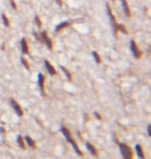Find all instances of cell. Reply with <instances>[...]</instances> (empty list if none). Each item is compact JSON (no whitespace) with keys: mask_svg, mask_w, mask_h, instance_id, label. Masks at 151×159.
<instances>
[{"mask_svg":"<svg viewBox=\"0 0 151 159\" xmlns=\"http://www.w3.org/2000/svg\"><path fill=\"white\" fill-rule=\"evenodd\" d=\"M118 146L120 149L121 155L124 159H132V153L129 147H127L125 144H122V143H118Z\"/></svg>","mask_w":151,"mask_h":159,"instance_id":"cell-1","label":"cell"},{"mask_svg":"<svg viewBox=\"0 0 151 159\" xmlns=\"http://www.w3.org/2000/svg\"><path fill=\"white\" fill-rule=\"evenodd\" d=\"M10 101H11V104H12V106L14 107L15 112L17 113V115H18V116H22V115H23V112H22V108L20 107L19 103L17 102L16 100H14V99H11Z\"/></svg>","mask_w":151,"mask_h":159,"instance_id":"cell-2","label":"cell"},{"mask_svg":"<svg viewBox=\"0 0 151 159\" xmlns=\"http://www.w3.org/2000/svg\"><path fill=\"white\" fill-rule=\"evenodd\" d=\"M130 49H131V51H132L133 55H135V57H137V58H140V57H141L142 53L140 52V50L138 49L136 43H135L133 40H131V43H130Z\"/></svg>","mask_w":151,"mask_h":159,"instance_id":"cell-3","label":"cell"},{"mask_svg":"<svg viewBox=\"0 0 151 159\" xmlns=\"http://www.w3.org/2000/svg\"><path fill=\"white\" fill-rule=\"evenodd\" d=\"M107 11H108V14H109V18H110V21L112 22L113 28H114V30H115V32H116V30H117V25H116V21H115V18H114V16H113V14H112V12H111V10H110V6H109V4H107Z\"/></svg>","mask_w":151,"mask_h":159,"instance_id":"cell-4","label":"cell"},{"mask_svg":"<svg viewBox=\"0 0 151 159\" xmlns=\"http://www.w3.org/2000/svg\"><path fill=\"white\" fill-rule=\"evenodd\" d=\"M136 153L140 159H145L144 151H143V149H142L141 145H136Z\"/></svg>","mask_w":151,"mask_h":159,"instance_id":"cell-5","label":"cell"},{"mask_svg":"<svg viewBox=\"0 0 151 159\" xmlns=\"http://www.w3.org/2000/svg\"><path fill=\"white\" fill-rule=\"evenodd\" d=\"M61 132L63 133V135L65 136V138H66V140L67 141H69V140H71V134H70V132L68 131V129L67 128H65V127H61Z\"/></svg>","mask_w":151,"mask_h":159,"instance_id":"cell-6","label":"cell"},{"mask_svg":"<svg viewBox=\"0 0 151 159\" xmlns=\"http://www.w3.org/2000/svg\"><path fill=\"white\" fill-rule=\"evenodd\" d=\"M121 4H122V7H123V11H124V14L126 15L127 17L130 16V11H129V7H128V4L125 0H121Z\"/></svg>","mask_w":151,"mask_h":159,"instance_id":"cell-7","label":"cell"},{"mask_svg":"<svg viewBox=\"0 0 151 159\" xmlns=\"http://www.w3.org/2000/svg\"><path fill=\"white\" fill-rule=\"evenodd\" d=\"M44 82H45V78L41 73L38 74V85H39V88H40V91L41 93L44 92Z\"/></svg>","mask_w":151,"mask_h":159,"instance_id":"cell-8","label":"cell"},{"mask_svg":"<svg viewBox=\"0 0 151 159\" xmlns=\"http://www.w3.org/2000/svg\"><path fill=\"white\" fill-rule=\"evenodd\" d=\"M41 36H43V38H44V41H46V44H47L49 50H52V43H51V39H50V38L47 36L46 33H41Z\"/></svg>","mask_w":151,"mask_h":159,"instance_id":"cell-9","label":"cell"},{"mask_svg":"<svg viewBox=\"0 0 151 159\" xmlns=\"http://www.w3.org/2000/svg\"><path fill=\"white\" fill-rule=\"evenodd\" d=\"M45 65H46V67H47V69H48V71H49L50 74H55V73H56L54 67H53L51 64H50L49 61H45Z\"/></svg>","mask_w":151,"mask_h":159,"instance_id":"cell-10","label":"cell"},{"mask_svg":"<svg viewBox=\"0 0 151 159\" xmlns=\"http://www.w3.org/2000/svg\"><path fill=\"white\" fill-rule=\"evenodd\" d=\"M86 147H87V149L89 150V152L91 153V155H93V156H97V152H96V149L92 146L91 144H89V143H87L86 144Z\"/></svg>","mask_w":151,"mask_h":159,"instance_id":"cell-11","label":"cell"},{"mask_svg":"<svg viewBox=\"0 0 151 159\" xmlns=\"http://www.w3.org/2000/svg\"><path fill=\"white\" fill-rule=\"evenodd\" d=\"M21 47H22V52H23V54H27V53H28V46H27L26 40H25L24 38H23L22 41H21Z\"/></svg>","mask_w":151,"mask_h":159,"instance_id":"cell-12","label":"cell"},{"mask_svg":"<svg viewBox=\"0 0 151 159\" xmlns=\"http://www.w3.org/2000/svg\"><path fill=\"white\" fill-rule=\"evenodd\" d=\"M25 140H26V143L28 144V146L30 147V148H32V149H35V143H34V140H33L30 136H26L25 137Z\"/></svg>","mask_w":151,"mask_h":159,"instance_id":"cell-13","label":"cell"},{"mask_svg":"<svg viewBox=\"0 0 151 159\" xmlns=\"http://www.w3.org/2000/svg\"><path fill=\"white\" fill-rule=\"evenodd\" d=\"M69 143L71 144V146H72V148L74 149V151H76V153H77V154H79L80 156H82V155H83V153L81 152V150L79 149V147H78V145H77V144H76V141H73V140L71 139V140H69Z\"/></svg>","mask_w":151,"mask_h":159,"instance_id":"cell-14","label":"cell"},{"mask_svg":"<svg viewBox=\"0 0 151 159\" xmlns=\"http://www.w3.org/2000/svg\"><path fill=\"white\" fill-rule=\"evenodd\" d=\"M69 25V23L68 22H63V23H61V24H59L58 26L56 27V31H59L60 29H63V28H65L66 26H68Z\"/></svg>","mask_w":151,"mask_h":159,"instance_id":"cell-15","label":"cell"},{"mask_svg":"<svg viewBox=\"0 0 151 159\" xmlns=\"http://www.w3.org/2000/svg\"><path fill=\"white\" fill-rule=\"evenodd\" d=\"M17 140H18L19 146H20L22 149H25V146H24V143H23V138H22V136H21V135H19V136H18Z\"/></svg>","mask_w":151,"mask_h":159,"instance_id":"cell-16","label":"cell"},{"mask_svg":"<svg viewBox=\"0 0 151 159\" xmlns=\"http://www.w3.org/2000/svg\"><path fill=\"white\" fill-rule=\"evenodd\" d=\"M2 20H3V23H4V25H5L6 27L10 26V22H8V19L6 18V16H5L4 14L2 15Z\"/></svg>","mask_w":151,"mask_h":159,"instance_id":"cell-17","label":"cell"},{"mask_svg":"<svg viewBox=\"0 0 151 159\" xmlns=\"http://www.w3.org/2000/svg\"><path fill=\"white\" fill-rule=\"evenodd\" d=\"M93 57L96 61V63H100V58H99V55L96 53V52H93Z\"/></svg>","mask_w":151,"mask_h":159,"instance_id":"cell-18","label":"cell"},{"mask_svg":"<svg viewBox=\"0 0 151 159\" xmlns=\"http://www.w3.org/2000/svg\"><path fill=\"white\" fill-rule=\"evenodd\" d=\"M117 29H120L123 33H127V30H126V28H125L123 25H119V26H117Z\"/></svg>","mask_w":151,"mask_h":159,"instance_id":"cell-19","label":"cell"},{"mask_svg":"<svg viewBox=\"0 0 151 159\" xmlns=\"http://www.w3.org/2000/svg\"><path fill=\"white\" fill-rule=\"evenodd\" d=\"M61 69H62V70L64 71V73H65V76H66V77H67V79H69V80H70V74H69V72H68L67 70H66V69H65L64 67H62Z\"/></svg>","mask_w":151,"mask_h":159,"instance_id":"cell-20","label":"cell"},{"mask_svg":"<svg viewBox=\"0 0 151 159\" xmlns=\"http://www.w3.org/2000/svg\"><path fill=\"white\" fill-rule=\"evenodd\" d=\"M21 60H22V62H23V64H24V66H25V67H26V68H28V69H29V65H28V63L26 62V60H25V59H24V58H22V59H21Z\"/></svg>","mask_w":151,"mask_h":159,"instance_id":"cell-21","label":"cell"},{"mask_svg":"<svg viewBox=\"0 0 151 159\" xmlns=\"http://www.w3.org/2000/svg\"><path fill=\"white\" fill-rule=\"evenodd\" d=\"M147 132H148V135L151 136V126H150V125L147 126Z\"/></svg>","mask_w":151,"mask_h":159,"instance_id":"cell-22","label":"cell"},{"mask_svg":"<svg viewBox=\"0 0 151 159\" xmlns=\"http://www.w3.org/2000/svg\"><path fill=\"white\" fill-rule=\"evenodd\" d=\"M35 22L37 23L38 27H40V26H41V23H40V21H39V19H38V17H35Z\"/></svg>","mask_w":151,"mask_h":159,"instance_id":"cell-23","label":"cell"},{"mask_svg":"<svg viewBox=\"0 0 151 159\" xmlns=\"http://www.w3.org/2000/svg\"><path fill=\"white\" fill-rule=\"evenodd\" d=\"M11 3H12V5H13V7H14L15 10H16V8H17V6H16V4H15V2L13 1V0H12V2H11Z\"/></svg>","mask_w":151,"mask_h":159,"instance_id":"cell-24","label":"cell"},{"mask_svg":"<svg viewBox=\"0 0 151 159\" xmlns=\"http://www.w3.org/2000/svg\"><path fill=\"white\" fill-rule=\"evenodd\" d=\"M94 114H95V116H96V118H97L98 120H100V119H102V118H100V116H99V115H98L97 113H94Z\"/></svg>","mask_w":151,"mask_h":159,"instance_id":"cell-25","label":"cell"},{"mask_svg":"<svg viewBox=\"0 0 151 159\" xmlns=\"http://www.w3.org/2000/svg\"><path fill=\"white\" fill-rule=\"evenodd\" d=\"M56 1H57V3L59 4V5H61V4H62V1H61V0H56Z\"/></svg>","mask_w":151,"mask_h":159,"instance_id":"cell-26","label":"cell"}]
</instances>
